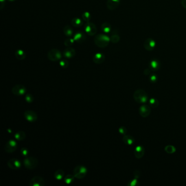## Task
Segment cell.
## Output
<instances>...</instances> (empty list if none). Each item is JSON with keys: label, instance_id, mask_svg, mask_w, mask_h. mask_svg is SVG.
<instances>
[{"label": "cell", "instance_id": "obj_23", "mask_svg": "<svg viewBox=\"0 0 186 186\" xmlns=\"http://www.w3.org/2000/svg\"><path fill=\"white\" fill-rule=\"evenodd\" d=\"M65 176V172L62 169H58L54 173V177L57 180H61Z\"/></svg>", "mask_w": 186, "mask_h": 186}, {"label": "cell", "instance_id": "obj_16", "mask_svg": "<svg viewBox=\"0 0 186 186\" xmlns=\"http://www.w3.org/2000/svg\"><path fill=\"white\" fill-rule=\"evenodd\" d=\"M145 154V149L141 146H137L134 151V155L136 158L138 159L142 158Z\"/></svg>", "mask_w": 186, "mask_h": 186}, {"label": "cell", "instance_id": "obj_21", "mask_svg": "<svg viewBox=\"0 0 186 186\" xmlns=\"http://www.w3.org/2000/svg\"><path fill=\"white\" fill-rule=\"evenodd\" d=\"M71 24L76 28H79L83 25V21L78 17H74L71 21Z\"/></svg>", "mask_w": 186, "mask_h": 186}, {"label": "cell", "instance_id": "obj_14", "mask_svg": "<svg viewBox=\"0 0 186 186\" xmlns=\"http://www.w3.org/2000/svg\"><path fill=\"white\" fill-rule=\"evenodd\" d=\"M105 57L103 54L98 52L93 56V61L96 64L100 65L103 63L104 61H105Z\"/></svg>", "mask_w": 186, "mask_h": 186}, {"label": "cell", "instance_id": "obj_30", "mask_svg": "<svg viewBox=\"0 0 186 186\" xmlns=\"http://www.w3.org/2000/svg\"><path fill=\"white\" fill-rule=\"evenodd\" d=\"M150 104L152 108H157L158 106V101L155 98H151L150 100Z\"/></svg>", "mask_w": 186, "mask_h": 186}, {"label": "cell", "instance_id": "obj_1", "mask_svg": "<svg viewBox=\"0 0 186 186\" xmlns=\"http://www.w3.org/2000/svg\"><path fill=\"white\" fill-rule=\"evenodd\" d=\"M94 41L97 46L104 48L108 45L110 41V39L106 35H98L95 37Z\"/></svg>", "mask_w": 186, "mask_h": 186}, {"label": "cell", "instance_id": "obj_9", "mask_svg": "<svg viewBox=\"0 0 186 186\" xmlns=\"http://www.w3.org/2000/svg\"><path fill=\"white\" fill-rule=\"evenodd\" d=\"M29 185L30 186H44L45 185V180L41 176H34L30 180Z\"/></svg>", "mask_w": 186, "mask_h": 186}, {"label": "cell", "instance_id": "obj_29", "mask_svg": "<svg viewBox=\"0 0 186 186\" xmlns=\"http://www.w3.org/2000/svg\"><path fill=\"white\" fill-rule=\"evenodd\" d=\"M165 151L168 153H173L176 151V148H175L173 146L168 145L165 147Z\"/></svg>", "mask_w": 186, "mask_h": 186}, {"label": "cell", "instance_id": "obj_18", "mask_svg": "<svg viewBox=\"0 0 186 186\" xmlns=\"http://www.w3.org/2000/svg\"><path fill=\"white\" fill-rule=\"evenodd\" d=\"M73 39L75 41L79 43H82L86 39V36L82 32H78L75 34Z\"/></svg>", "mask_w": 186, "mask_h": 186}, {"label": "cell", "instance_id": "obj_19", "mask_svg": "<svg viewBox=\"0 0 186 186\" xmlns=\"http://www.w3.org/2000/svg\"><path fill=\"white\" fill-rule=\"evenodd\" d=\"M122 141L125 144L128 145H132L134 142V139L129 135H124L122 139Z\"/></svg>", "mask_w": 186, "mask_h": 186}, {"label": "cell", "instance_id": "obj_34", "mask_svg": "<svg viewBox=\"0 0 186 186\" xmlns=\"http://www.w3.org/2000/svg\"><path fill=\"white\" fill-rule=\"evenodd\" d=\"M33 100H34V98L31 94H27L25 96V100L28 102V103H32Z\"/></svg>", "mask_w": 186, "mask_h": 186}, {"label": "cell", "instance_id": "obj_35", "mask_svg": "<svg viewBox=\"0 0 186 186\" xmlns=\"http://www.w3.org/2000/svg\"><path fill=\"white\" fill-rule=\"evenodd\" d=\"M28 153H29V152H28V148H26V147H23V148H21V154L23 156L26 157H28Z\"/></svg>", "mask_w": 186, "mask_h": 186}, {"label": "cell", "instance_id": "obj_4", "mask_svg": "<svg viewBox=\"0 0 186 186\" xmlns=\"http://www.w3.org/2000/svg\"><path fill=\"white\" fill-rule=\"evenodd\" d=\"M87 173V169L85 166L82 165L76 166L73 170V175L76 179H84Z\"/></svg>", "mask_w": 186, "mask_h": 186}, {"label": "cell", "instance_id": "obj_6", "mask_svg": "<svg viewBox=\"0 0 186 186\" xmlns=\"http://www.w3.org/2000/svg\"><path fill=\"white\" fill-rule=\"evenodd\" d=\"M12 92L15 96H20L25 94L26 92V88L25 86L17 84L13 86L12 89Z\"/></svg>", "mask_w": 186, "mask_h": 186}, {"label": "cell", "instance_id": "obj_37", "mask_svg": "<svg viewBox=\"0 0 186 186\" xmlns=\"http://www.w3.org/2000/svg\"><path fill=\"white\" fill-rule=\"evenodd\" d=\"M181 3L183 7L186 9V0H181Z\"/></svg>", "mask_w": 186, "mask_h": 186}, {"label": "cell", "instance_id": "obj_3", "mask_svg": "<svg viewBox=\"0 0 186 186\" xmlns=\"http://www.w3.org/2000/svg\"><path fill=\"white\" fill-rule=\"evenodd\" d=\"M23 164L26 168L29 170H33L38 166V159L33 156L26 157L23 161Z\"/></svg>", "mask_w": 186, "mask_h": 186}, {"label": "cell", "instance_id": "obj_28", "mask_svg": "<svg viewBox=\"0 0 186 186\" xmlns=\"http://www.w3.org/2000/svg\"><path fill=\"white\" fill-rule=\"evenodd\" d=\"M82 18L84 21H85L86 23L90 22V20L91 19V15L89 12H85L82 14Z\"/></svg>", "mask_w": 186, "mask_h": 186}, {"label": "cell", "instance_id": "obj_26", "mask_svg": "<svg viewBox=\"0 0 186 186\" xmlns=\"http://www.w3.org/2000/svg\"><path fill=\"white\" fill-rule=\"evenodd\" d=\"M63 32L64 34L67 37H70L73 34V31L72 28H70L68 25L65 26L63 28Z\"/></svg>", "mask_w": 186, "mask_h": 186}, {"label": "cell", "instance_id": "obj_2", "mask_svg": "<svg viewBox=\"0 0 186 186\" xmlns=\"http://www.w3.org/2000/svg\"><path fill=\"white\" fill-rule=\"evenodd\" d=\"M133 98L134 100L139 103H145L147 100L148 96L144 90L139 89L135 91Z\"/></svg>", "mask_w": 186, "mask_h": 186}, {"label": "cell", "instance_id": "obj_22", "mask_svg": "<svg viewBox=\"0 0 186 186\" xmlns=\"http://www.w3.org/2000/svg\"><path fill=\"white\" fill-rule=\"evenodd\" d=\"M14 138L18 141H21L26 138V134L24 131H19L14 134Z\"/></svg>", "mask_w": 186, "mask_h": 186}, {"label": "cell", "instance_id": "obj_31", "mask_svg": "<svg viewBox=\"0 0 186 186\" xmlns=\"http://www.w3.org/2000/svg\"><path fill=\"white\" fill-rule=\"evenodd\" d=\"M110 39V41L113 43H117L118 41H120V37L118 35H114L111 36Z\"/></svg>", "mask_w": 186, "mask_h": 186}, {"label": "cell", "instance_id": "obj_12", "mask_svg": "<svg viewBox=\"0 0 186 186\" xmlns=\"http://www.w3.org/2000/svg\"><path fill=\"white\" fill-rule=\"evenodd\" d=\"M144 47L147 51H152L155 47V41L152 38H148L144 41Z\"/></svg>", "mask_w": 186, "mask_h": 186}, {"label": "cell", "instance_id": "obj_33", "mask_svg": "<svg viewBox=\"0 0 186 186\" xmlns=\"http://www.w3.org/2000/svg\"><path fill=\"white\" fill-rule=\"evenodd\" d=\"M60 65L63 68H67L69 65V62L67 60H62L60 61Z\"/></svg>", "mask_w": 186, "mask_h": 186}, {"label": "cell", "instance_id": "obj_10", "mask_svg": "<svg viewBox=\"0 0 186 186\" xmlns=\"http://www.w3.org/2000/svg\"><path fill=\"white\" fill-rule=\"evenodd\" d=\"M24 117L27 121L30 122H35L38 119V115L36 114V113L30 110L25 111Z\"/></svg>", "mask_w": 186, "mask_h": 186}, {"label": "cell", "instance_id": "obj_17", "mask_svg": "<svg viewBox=\"0 0 186 186\" xmlns=\"http://www.w3.org/2000/svg\"><path fill=\"white\" fill-rule=\"evenodd\" d=\"M63 54L66 58L71 59L76 55V50L71 47H68V48L65 49Z\"/></svg>", "mask_w": 186, "mask_h": 186}, {"label": "cell", "instance_id": "obj_15", "mask_svg": "<svg viewBox=\"0 0 186 186\" xmlns=\"http://www.w3.org/2000/svg\"><path fill=\"white\" fill-rule=\"evenodd\" d=\"M120 3V0H108L107 3V7L109 10H115L118 7Z\"/></svg>", "mask_w": 186, "mask_h": 186}, {"label": "cell", "instance_id": "obj_8", "mask_svg": "<svg viewBox=\"0 0 186 186\" xmlns=\"http://www.w3.org/2000/svg\"><path fill=\"white\" fill-rule=\"evenodd\" d=\"M84 28L85 31H86L87 35L89 36H94L96 34L97 29L96 25L92 23H86L84 26Z\"/></svg>", "mask_w": 186, "mask_h": 186}, {"label": "cell", "instance_id": "obj_13", "mask_svg": "<svg viewBox=\"0 0 186 186\" xmlns=\"http://www.w3.org/2000/svg\"><path fill=\"white\" fill-rule=\"evenodd\" d=\"M151 108L147 105H143L139 109V114L142 117H147L151 114Z\"/></svg>", "mask_w": 186, "mask_h": 186}, {"label": "cell", "instance_id": "obj_5", "mask_svg": "<svg viewBox=\"0 0 186 186\" xmlns=\"http://www.w3.org/2000/svg\"><path fill=\"white\" fill-rule=\"evenodd\" d=\"M47 56L50 61L56 62L61 59L62 54L59 50L56 49H52L48 52Z\"/></svg>", "mask_w": 186, "mask_h": 186}, {"label": "cell", "instance_id": "obj_20", "mask_svg": "<svg viewBox=\"0 0 186 186\" xmlns=\"http://www.w3.org/2000/svg\"><path fill=\"white\" fill-rule=\"evenodd\" d=\"M15 57H17V59H18L19 60H23L26 57V54L24 50H21V49L17 50L15 52Z\"/></svg>", "mask_w": 186, "mask_h": 186}, {"label": "cell", "instance_id": "obj_38", "mask_svg": "<svg viewBox=\"0 0 186 186\" xmlns=\"http://www.w3.org/2000/svg\"><path fill=\"white\" fill-rule=\"evenodd\" d=\"M156 79H157V77L155 75H153V76H151V80L153 82H155L156 81Z\"/></svg>", "mask_w": 186, "mask_h": 186}, {"label": "cell", "instance_id": "obj_32", "mask_svg": "<svg viewBox=\"0 0 186 186\" xmlns=\"http://www.w3.org/2000/svg\"><path fill=\"white\" fill-rule=\"evenodd\" d=\"M74 39H72V38H69V39H67L65 40V41L64 42L65 45L67 46V47H70V46L73 45L74 43Z\"/></svg>", "mask_w": 186, "mask_h": 186}, {"label": "cell", "instance_id": "obj_24", "mask_svg": "<svg viewBox=\"0 0 186 186\" xmlns=\"http://www.w3.org/2000/svg\"><path fill=\"white\" fill-rule=\"evenodd\" d=\"M111 26L108 23H104L101 25V29L105 33H109L111 31Z\"/></svg>", "mask_w": 186, "mask_h": 186}, {"label": "cell", "instance_id": "obj_27", "mask_svg": "<svg viewBox=\"0 0 186 186\" xmlns=\"http://www.w3.org/2000/svg\"><path fill=\"white\" fill-rule=\"evenodd\" d=\"M75 176L74 175H72V174H68L67 175L64 177V180H65V182L67 184H70L71 183H72L74 179H75Z\"/></svg>", "mask_w": 186, "mask_h": 186}, {"label": "cell", "instance_id": "obj_7", "mask_svg": "<svg viewBox=\"0 0 186 186\" xmlns=\"http://www.w3.org/2000/svg\"><path fill=\"white\" fill-rule=\"evenodd\" d=\"M17 142L14 140H9L7 142L4 146V150L7 153H13L17 150Z\"/></svg>", "mask_w": 186, "mask_h": 186}, {"label": "cell", "instance_id": "obj_11", "mask_svg": "<svg viewBox=\"0 0 186 186\" xmlns=\"http://www.w3.org/2000/svg\"><path fill=\"white\" fill-rule=\"evenodd\" d=\"M7 166L10 169L17 170L20 168L21 163L20 161L17 159L12 158L7 162Z\"/></svg>", "mask_w": 186, "mask_h": 186}, {"label": "cell", "instance_id": "obj_25", "mask_svg": "<svg viewBox=\"0 0 186 186\" xmlns=\"http://www.w3.org/2000/svg\"><path fill=\"white\" fill-rule=\"evenodd\" d=\"M150 69L153 71L158 70L159 68V62L155 60L152 61L150 64Z\"/></svg>", "mask_w": 186, "mask_h": 186}, {"label": "cell", "instance_id": "obj_40", "mask_svg": "<svg viewBox=\"0 0 186 186\" xmlns=\"http://www.w3.org/2000/svg\"><path fill=\"white\" fill-rule=\"evenodd\" d=\"M5 1H6V0H0L1 4V9L2 8V6H4V3L5 2Z\"/></svg>", "mask_w": 186, "mask_h": 186}, {"label": "cell", "instance_id": "obj_39", "mask_svg": "<svg viewBox=\"0 0 186 186\" xmlns=\"http://www.w3.org/2000/svg\"><path fill=\"white\" fill-rule=\"evenodd\" d=\"M135 183H137V179H133L132 182H131L130 185L132 186H135Z\"/></svg>", "mask_w": 186, "mask_h": 186}, {"label": "cell", "instance_id": "obj_41", "mask_svg": "<svg viewBox=\"0 0 186 186\" xmlns=\"http://www.w3.org/2000/svg\"><path fill=\"white\" fill-rule=\"evenodd\" d=\"M8 1H10V2H13V1H16V0H8Z\"/></svg>", "mask_w": 186, "mask_h": 186}, {"label": "cell", "instance_id": "obj_36", "mask_svg": "<svg viewBox=\"0 0 186 186\" xmlns=\"http://www.w3.org/2000/svg\"><path fill=\"white\" fill-rule=\"evenodd\" d=\"M118 131H119V133L121 134L122 135H126V133H127V129L126 128V127H124V126H122V127H121L119 128V129H118Z\"/></svg>", "mask_w": 186, "mask_h": 186}]
</instances>
